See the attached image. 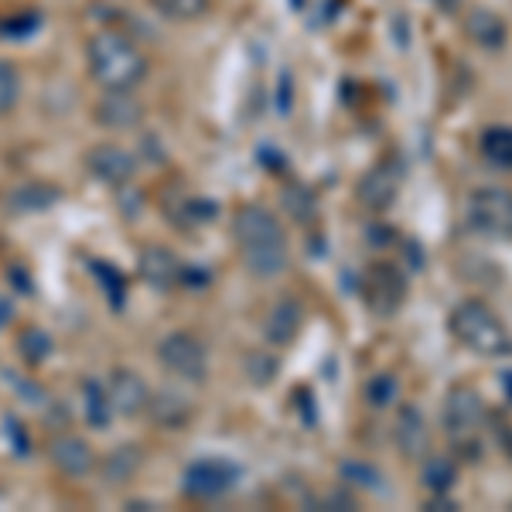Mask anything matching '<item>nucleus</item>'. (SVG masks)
Wrapping results in <instances>:
<instances>
[{
    "mask_svg": "<svg viewBox=\"0 0 512 512\" xmlns=\"http://www.w3.org/2000/svg\"><path fill=\"white\" fill-rule=\"evenodd\" d=\"M233 239L239 260H243L246 274L256 280H274L291 263V250H287V233L280 219L263 205H243L233 219Z\"/></svg>",
    "mask_w": 512,
    "mask_h": 512,
    "instance_id": "obj_1",
    "label": "nucleus"
},
{
    "mask_svg": "<svg viewBox=\"0 0 512 512\" xmlns=\"http://www.w3.org/2000/svg\"><path fill=\"white\" fill-rule=\"evenodd\" d=\"M86 69L99 89H137L151 72V62L130 35L103 28L86 41Z\"/></svg>",
    "mask_w": 512,
    "mask_h": 512,
    "instance_id": "obj_2",
    "label": "nucleus"
},
{
    "mask_svg": "<svg viewBox=\"0 0 512 512\" xmlns=\"http://www.w3.org/2000/svg\"><path fill=\"white\" fill-rule=\"evenodd\" d=\"M451 335L465 345L468 352L485 355V359H502L512 352V338L506 332V325L499 321V315L482 301H461L451 311Z\"/></svg>",
    "mask_w": 512,
    "mask_h": 512,
    "instance_id": "obj_3",
    "label": "nucleus"
},
{
    "mask_svg": "<svg viewBox=\"0 0 512 512\" xmlns=\"http://www.w3.org/2000/svg\"><path fill=\"white\" fill-rule=\"evenodd\" d=\"M158 362L164 366V373H171L175 379L185 383H205L209 376V352L205 342L192 332H168L158 342Z\"/></svg>",
    "mask_w": 512,
    "mask_h": 512,
    "instance_id": "obj_4",
    "label": "nucleus"
},
{
    "mask_svg": "<svg viewBox=\"0 0 512 512\" xmlns=\"http://www.w3.org/2000/svg\"><path fill=\"white\" fill-rule=\"evenodd\" d=\"M468 226L485 239H512V192L475 188L468 195Z\"/></svg>",
    "mask_w": 512,
    "mask_h": 512,
    "instance_id": "obj_5",
    "label": "nucleus"
},
{
    "mask_svg": "<svg viewBox=\"0 0 512 512\" xmlns=\"http://www.w3.org/2000/svg\"><path fill=\"white\" fill-rule=\"evenodd\" d=\"M444 427H448L451 441L465 451L478 448V437L485 427V407L478 400V393L472 386H454L444 403Z\"/></svg>",
    "mask_w": 512,
    "mask_h": 512,
    "instance_id": "obj_6",
    "label": "nucleus"
},
{
    "mask_svg": "<svg viewBox=\"0 0 512 512\" xmlns=\"http://www.w3.org/2000/svg\"><path fill=\"white\" fill-rule=\"evenodd\" d=\"M239 482V468L226 458H195L181 472V492L195 502H216L226 492H233Z\"/></svg>",
    "mask_w": 512,
    "mask_h": 512,
    "instance_id": "obj_7",
    "label": "nucleus"
},
{
    "mask_svg": "<svg viewBox=\"0 0 512 512\" xmlns=\"http://www.w3.org/2000/svg\"><path fill=\"white\" fill-rule=\"evenodd\" d=\"M144 117H147V110L137 99V89H103V96H99L93 106L96 127L113 130V134L137 130L140 123H144Z\"/></svg>",
    "mask_w": 512,
    "mask_h": 512,
    "instance_id": "obj_8",
    "label": "nucleus"
},
{
    "mask_svg": "<svg viewBox=\"0 0 512 512\" xmlns=\"http://www.w3.org/2000/svg\"><path fill=\"white\" fill-rule=\"evenodd\" d=\"M48 461H52L55 472L72 478V482L89 478L99 468L93 444H89L82 434H72V431H62V434H55L52 441H48Z\"/></svg>",
    "mask_w": 512,
    "mask_h": 512,
    "instance_id": "obj_9",
    "label": "nucleus"
},
{
    "mask_svg": "<svg viewBox=\"0 0 512 512\" xmlns=\"http://www.w3.org/2000/svg\"><path fill=\"white\" fill-rule=\"evenodd\" d=\"M86 171L99 185L117 192V188L134 181L137 158H134V151H127V147H120V144H93L86 151Z\"/></svg>",
    "mask_w": 512,
    "mask_h": 512,
    "instance_id": "obj_10",
    "label": "nucleus"
},
{
    "mask_svg": "<svg viewBox=\"0 0 512 512\" xmlns=\"http://www.w3.org/2000/svg\"><path fill=\"white\" fill-rule=\"evenodd\" d=\"M185 267L188 263H181V256L175 250H168V246H144L140 250V260H137V270H140V280H144L147 287H154V291L168 294L175 291L181 284V277H185Z\"/></svg>",
    "mask_w": 512,
    "mask_h": 512,
    "instance_id": "obj_11",
    "label": "nucleus"
},
{
    "mask_svg": "<svg viewBox=\"0 0 512 512\" xmlns=\"http://www.w3.org/2000/svg\"><path fill=\"white\" fill-rule=\"evenodd\" d=\"M110 400H113V410L123 417H137V414H147V403H151V386L144 383V376L137 369H113L110 373Z\"/></svg>",
    "mask_w": 512,
    "mask_h": 512,
    "instance_id": "obj_12",
    "label": "nucleus"
},
{
    "mask_svg": "<svg viewBox=\"0 0 512 512\" xmlns=\"http://www.w3.org/2000/svg\"><path fill=\"white\" fill-rule=\"evenodd\" d=\"M59 198L62 192L55 185H45V181H18V185L7 188L4 209L11 216H41V212L55 209Z\"/></svg>",
    "mask_w": 512,
    "mask_h": 512,
    "instance_id": "obj_13",
    "label": "nucleus"
},
{
    "mask_svg": "<svg viewBox=\"0 0 512 512\" xmlns=\"http://www.w3.org/2000/svg\"><path fill=\"white\" fill-rule=\"evenodd\" d=\"M301 321H304L301 304L291 301V297H284V301H277L274 308L267 311L263 338H267L270 345H277V349H284V345H291L297 338V332H301Z\"/></svg>",
    "mask_w": 512,
    "mask_h": 512,
    "instance_id": "obj_14",
    "label": "nucleus"
},
{
    "mask_svg": "<svg viewBox=\"0 0 512 512\" xmlns=\"http://www.w3.org/2000/svg\"><path fill=\"white\" fill-rule=\"evenodd\" d=\"M147 414H151L154 424L164 427V431H178V427H185V420L192 417V403L178 390H158V393H151Z\"/></svg>",
    "mask_w": 512,
    "mask_h": 512,
    "instance_id": "obj_15",
    "label": "nucleus"
},
{
    "mask_svg": "<svg viewBox=\"0 0 512 512\" xmlns=\"http://www.w3.org/2000/svg\"><path fill=\"white\" fill-rule=\"evenodd\" d=\"M140 461H144V454H140L137 444H120V448H113L99 461V478L110 489H120V485H127L140 472Z\"/></svg>",
    "mask_w": 512,
    "mask_h": 512,
    "instance_id": "obj_16",
    "label": "nucleus"
},
{
    "mask_svg": "<svg viewBox=\"0 0 512 512\" xmlns=\"http://www.w3.org/2000/svg\"><path fill=\"white\" fill-rule=\"evenodd\" d=\"M465 31H468V38H472L478 48H485V52H499V48L509 41L506 21H502L495 11H485V7H478V11L468 14Z\"/></svg>",
    "mask_w": 512,
    "mask_h": 512,
    "instance_id": "obj_17",
    "label": "nucleus"
},
{
    "mask_svg": "<svg viewBox=\"0 0 512 512\" xmlns=\"http://www.w3.org/2000/svg\"><path fill=\"white\" fill-rule=\"evenodd\" d=\"M427 441H431V434H427L424 414L417 407H403L400 420H396V444H400V451L407 458H424Z\"/></svg>",
    "mask_w": 512,
    "mask_h": 512,
    "instance_id": "obj_18",
    "label": "nucleus"
},
{
    "mask_svg": "<svg viewBox=\"0 0 512 512\" xmlns=\"http://www.w3.org/2000/svg\"><path fill=\"white\" fill-rule=\"evenodd\" d=\"M396 192H400V181H396V171H390L383 164V168H376V171H369L366 178H362V185H359V202L366 205V209H386V205L393 202Z\"/></svg>",
    "mask_w": 512,
    "mask_h": 512,
    "instance_id": "obj_19",
    "label": "nucleus"
},
{
    "mask_svg": "<svg viewBox=\"0 0 512 512\" xmlns=\"http://www.w3.org/2000/svg\"><path fill=\"white\" fill-rule=\"evenodd\" d=\"M369 287L376 291V297H373V308H379V311H393L396 304L403 301V277L396 274L393 267H386V263H379V267L369 274Z\"/></svg>",
    "mask_w": 512,
    "mask_h": 512,
    "instance_id": "obj_20",
    "label": "nucleus"
},
{
    "mask_svg": "<svg viewBox=\"0 0 512 512\" xmlns=\"http://www.w3.org/2000/svg\"><path fill=\"white\" fill-rule=\"evenodd\" d=\"M82 396H86V400H82L86 420L96 427V431H106V427H110V417L117 414V410H113V400H110V390H106L103 383H96V379H86V383H82Z\"/></svg>",
    "mask_w": 512,
    "mask_h": 512,
    "instance_id": "obj_21",
    "label": "nucleus"
},
{
    "mask_svg": "<svg viewBox=\"0 0 512 512\" xmlns=\"http://www.w3.org/2000/svg\"><path fill=\"white\" fill-rule=\"evenodd\" d=\"M52 352H55V342H52V335H48L45 328H38V325L21 328L18 355H21L24 362H28V366H41V362H45Z\"/></svg>",
    "mask_w": 512,
    "mask_h": 512,
    "instance_id": "obj_22",
    "label": "nucleus"
},
{
    "mask_svg": "<svg viewBox=\"0 0 512 512\" xmlns=\"http://www.w3.org/2000/svg\"><path fill=\"white\" fill-rule=\"evenodd\" d=\"M454 482H458V468H454L451 458L434 454V458L424 461V489H431V495H451Z\"/></svg>",
    "mask_w": 512,
    "mask_h": 512,
    "instance_id": "obj_23",
    "label": "nucleus"
},
{
    "mask_svg": "<svg viewBox=\"0 0 512 512\" xmlns=\"http://www.w3.org/2000/svg\"><path fill=\"white\" fill-rule=\"evenodd\" d=\"M482 158L495 168H512V127H489L482 134Z\"/></svg>",
    "mask_w": 512,
    "mask_h": 512,
    "instance_id": "obj_24",
    "label": "nucleus"
},
{
    "mask_svg": "<svg viewBox=\"0 0 512 512\" xmlns=\"http://www.w3.org/2000/svg\"><path fill=\"white\" fill-rule=\"evenodd\" d=\"M151 7L161 18H168L175 24H188V21H202L205 14H209L212 0H151Z\"/></svg>",
    "mask_w": 512,
    "mask_h": 512,
    "instance_id": "obj_25",
    "label": "nucleus"
},
{
    "mask_svg": "<svg viewBox=\"0 0 512 512\" xmlns=\"http://www.w3.org/2000/svg\"><path fill=\"white\" fill-rule=\"evenodd\" d=\"M21 103V72L11 59H0V117H11Z\"/></svg>",
    "mask_w": 512,
    "mask_h": 512,
    "instance_id": "obj_26",
    "label": "nucleus"
},
{
    "mask_svg": "<svg viewBox=\"0 0 512 512\" xmlns=\"http://www.w3.org/2000/svg\"><path fill=\"white\" fill-rule=\"evenodd\" d=\"M284 205H287V212H291L297 222H311V219L318 216L315 195H311L304 185H287L284 188Z\"/></svg>",
    "mask_w": 512,
    "mask_h": 512,
    "instance_id": "obj_27",
    "label": "nucleus"
},
{
    "mask_svg": "<svg viewBox=\"0 0 512 512\" xmlns=\"http://www.w3.org/2000/svg\"><path fill=\"white\" fill-rule=\"evenodd\" d=\"M396 396H400V383H396V376H390V373H376V376L366 383V400H369V407L383 410V407H390Z\"/></svg>",
    "mask_w": 512,
    "mask_h": 512,
    "instance_id": "obj_28",
    "label": "nucleus"
},
{
    "mask_svg": "<svg viewBox=\"0 0 512 512\" xmlns=\"http://www.w3.org/2000/svg\"><path fill=\"white\" fill-rule=\"evenodd\" d=\"M246 373H250V379L256 386H267L277 379V359L267 352H253L250 359H246Z\"/></svg>",
    "mask_w": 512,
    "mask_h": 512,
    "instance_id": "obj_29",
    "label": "nucleus"
},
{
    "mask_svg": "<svg viewBox=\"0 0 512 512\" xmlns=\"http://www.w3.org/2000/svg\"><path fill=\"white\" fill-rule=\"evenodd\" d=\"M342 478H349L352 485H362V489H379V482H383V475L373 465H366V461H345Z\"/></svg>",
    "mask_w": 512,
    "mask_h": 512,
    "instance_id": "obj_30",
    "label": "nucleus"
},
{
    "mask_svg": "<svg viewBox=\"0 0 512 512\" xmlns=\"http://www.w3.org/2000/svg\"><path fill=\"white\" fill-rule=\"evenodd\" d=\"M93 270H96V277H106V284L113 287V294H110L113 297V308H120V304H123V277L106 260H93Z\"/></svg>",
    "mask_w": 512,
    "mask_h": 512,
    "instance_id": "obj_31",
    "label": "nucleus"
},
{
    "mask_svg": "<svg viewBox=\"0 0 512 512\" xmlns=\"http://www.w3.org/2000/svg\"><path fill=\"white\" fill-rule=\"evenodd\" d=\"M38 14H24L21 21H14V28L11 24H4V28H0V35H14V38H24V35H31V31H38Z\"/></svg>",
    "mask_w": 512,
    "mask_h": 512,
    "instance_id": "obj_32",
    "label": "nucleus"
},
{
    "mask_svg": "<svg viewBox=\"0 0 512 512\" xmlns=\"http://www.w3.org/2000/svg\"><path fill=\"white\" fill-rule=\"evenodd\" d=\"M11 315H14V311H11V304H7V301H0V328H4L7 321H11Z\"/></svg>",
    "mask_w": 512,
    "mask_h": 512,
    "instance_id": "obj_33",
    "label": "nucleus"
},
{
    "mask_svg": "<svg viewBox=\"0 0 512 512\" xmlns=\"http://www.w3.org/2000/svg\"><path fill=\"white\" fill-rule=\"evenodd\" d=\"M127 509H158L154 502H144V499H134V502H127Z\"/></svg>",
    "mask_w": 512,
    "mask_h": 512,
    "instance_id": "obj_34",
    "label": "nucleus"
},
{
    "mask_svg": "<svg viewBox=\"0 0 512 512\" xmlns=\"http://www.w3.org/2000/svg\"><path fill=\"white\" fill-rule=\"evenodd\" d=\"M506 390H509V396H512V376H506Z\"/></svg>",
    "mask_w": 512,
    "mask_h": 512,
    "instance_id": "obj_35",
    "label": "nucleus"
}]
</instances>
